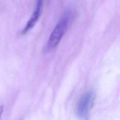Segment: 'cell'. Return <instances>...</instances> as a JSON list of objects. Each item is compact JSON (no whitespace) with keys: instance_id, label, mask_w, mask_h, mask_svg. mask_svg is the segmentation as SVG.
<instances>
[{"instance_id":"cell-1","label":"cell","mask_w":120,"mask_h":120,"mask_svg":"<svg viewBox=\"0 0 120 120\" xmlns=\"http://www.w3.org/2000/svg\"><path fill=\"white\" fill-rule=\"evenodd\" d=\"M71 20V12L67 11L57 23L52 31L46 45V51L50 52L60 43L66 32Z\"/></svg>"},{"instance_id":"cell-4","label":"cell","mask_w":120,"mask_h":120,"mask_svg":"<svg viewBox=\"0 0 120 120\" xmlns=\"http://www.w3.org/2000/svg\"><path fill=\"white\" fill-rule=\"evenodd\" d=\"M4 110V106L3 105H0V119L1 116V115L3 113Z\"/></svg>"},{"instance_id":"cell-2","label":"cell","mask_w":120,"mask_h":120,"mask_svg":"<svg viewBox=\"0 0 120 120\" xmlns=\"http://www.w3.org/2000/svg\"><path fill=\"white\" fill-rule=\"evenodd\" d=\"M94 98L95 93L91 90L82 96L76 106V113L78 117L83 118L87 115L93 105Z\"/></svg>"},{"instance_id":"cell-3","label":"cell","mask_w":120,"mask_h":120,"mask_svg":"<svg viewBox=\"0 0 120 120\" xmlns=\"http://www.w3.org/2000/svg\"><path fill=\"white\" fill-rule=\"evenodd\" d=\"M43 0H38L35 9L30 20L27 22L25 27L22 30V33L24 34L27 33L31 30L37 23L41 15Z\"/></svg>"}]
</instances>
